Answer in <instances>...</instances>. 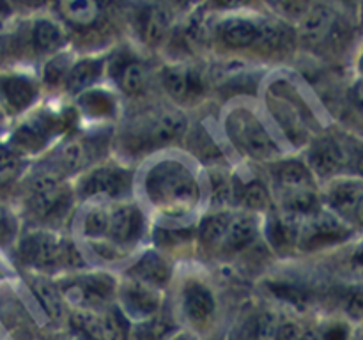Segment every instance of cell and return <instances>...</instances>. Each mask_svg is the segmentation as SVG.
Wrapping results in <instances>:
<instances>
[{
	"label": "cell",
	"mask_w": 363,
	"mask_h": 340,
	"mask_svg": "<svg viewBox=\"0 0 363 340\" xmlns=\"http://www.w3.org/2000/svg\"><path fill=\"white\" fill-rule=\"evenodd\" d=\"M106 78L113 89L126 98H142L151 87L152 71L149 62L131 50H123L108 57Z\"/></svg>",
	"instance_id": "obj_22"
},
{
	"label": "cell",
	"mask_w": 363,
	"mask_h": 340,
	"mask_svg": "<svg viewBox=\"0 0 363 340\" xmlns=\"http://www.w3.org/2000/svg\"><path fill=\"white\" fill-rule=\"evenodd\" d=\"M234 209L264 216L273 209V197L262 177H240L234 172Z\"/></svg>",
	"instance_id": "obj_31"
},
{
	"label": "cell",
	"mask_w": 363,
	"mask_h": 340,
	"mask_svg": "<svg viewBox=\"0 0 363 340\" xmlns=\"http://www.w3.org/2000/svg\"><path fill=\"white\" fill-rule=\"evenodd\" d=\"M112 140V130L106 128L96 131H77L53 145L35 166L73 181L92 165L108 158Z\"/></svg>",
	"instance_id": "obj_12"
},
{
	"label": "cell",
	"mask_w": 363,
	"mask_h": 340,
	"mask_svg": "<svg viewBox=\"0 0 363 340\" xmlns=\"http://www.w3.org/2000/svg\"><path fill=\"white\" fill-rule=\"evenodd\" d=\"M50 13L64 25L67 34L71 35V32L94 30V27H98L105 16V6L91 0H67V2L52 4Z\"/></svg>",
	"instance_id": "obj_29"
},
{
	"label": "cell",
	"mask_w": 363,
	"mask_h": 340,
	"mask_svg": "<svg viewBox=\"0 0 363 340\" xmlns=\"http://www.w3.org/2000/svg\"><path fill=\"white\" fill-rule=\"evenodd\" d=\"M357 236L358 230L321 208L301 222L296 251L298 254H318L330 248L342 246Z\"/></svg>",
	"instance_id": "obj_17"
},
{
	"label": "cell",
	"mask_w": 363,
	"mask_h": 340,
	"mask_svg": "<svg viewBox=\"0 0 363 340\" xmlns=\"http://www.w3.org/2000/svg\"><path fill=\"white\" fill-rule=\"evenodd\" d=\"M43 87L38 74L23 69L0 71V112L6 120H18L41 103Z\"/></svg>",
	"instance_id": "obj_19"
},
{
	"label": "cell",
	"mask_w": 363,
	"mask_h": 340,
	"mask_svg": "<svg viewBox=\"0 0 363 340\" xmlns=\"http://www.w3.org/2000/svg\"><path fill=\"white\" fill-rule=\"evenodd\" d=\"M110 53H92V55L74 57L69 71L64 80L62 92L69 99H74L82 92L101 85L103 78H106V66H108Z\"/></svg>",
	"instance_id": "obj_26"
},
{
	"label": "cell",
	"mask_w": 363,
	"mask_h": 340,
	"mask_svg": "<svg viewBox=\"0 0 363 340\" xmlns=\"http://www.w3.org/2000/svg\"><path fill=\"white\" fill-rule=\"evenodd\" d=\"M262 91L266 110L284 140L296 151L307 147L323 126L315 120L303 92L286 76H275Z\"/></svg>",
	"instance_id": "obj_10"
},
{
	"label": "cell",
	"mask_w": 363,
	"mask_h": 340,
	"mask_svg": "<svg viewBox=\"0 0 363 340\" xmlns=\"http://www.w3.org/2000/svg\"><path fill=\"white\" fill-rule=\"evenodd\" d=\"M280 310L275 307L259 308L248 315L240 329L241 340H275Z\"/></svg>",
	"instance_id": "obj_36"
},
{
	"label": "cell",
	"mask_w": 363,
	"mask_h": 340,
	"mask_svg": "<svg viewBox=\"0 0 363 340\" xmlns=\"http://www.w3.org/2000/svg\"><path fill=\"white\" fill-rule=\"evenodd\" d=\"M344 21L337 6L328 2H311L308 9L298 21L294 32L296 41L308 48L335 46L344 38Z\"/></svg>",
	"instance_id": "obj_21"
},
{
	"label": "cell",
	"mask_w": 363,
	"mask_h": 340,
	"mask_svg": "<svg viewBox=\"0 0 363 340\" xmlns=\"http://www.w3.org/2000/svg\"><path fill=\"white\" fill-rule=\"evenodd\" d=\"M28 287H30L32 296L35 298V301L46 314L48 321L57 326H64L67 314H69V307L64 301L55 278L43 275H30L28 276Z\"/></svg>",
	"instance_id": "obj_33"
},
{
	"label": "cell",
	"mask_w": 363,
	"mask_h": 340,
	"mask_svg": "<svg viewBox=\"0 0 363 340\" xmlns=\"http://www.w3.org/2000/svg\"><path fill=\"white\" fill-rule=\"evenodd\" d=\"M4 120H6V119H4V115H2V112H0V126H2V123H4Z\"/></svg>",
	"instance_id": "obj_49"
},
{
	"label": "cell",
	"mask_w": 363,
	"mask_h": 340,
	"mask_svg": "<svg viewBox=\"0 0 363 340\" xmlns=\"http://www.w3.org/2000/svg\"><path fill=\"white\" fill-rule=\"evenodd\" d=\"M28 162L16 154L13 149L0 142V190L21 183L27 174Z\"/></svg>",
	"instance_id": "obj_39"
},
{
	"label": "cell",
	"mask_w": 363,
	"mask_h": 340,
	"mask_svg": "<svg viewBox=\"0 0 363 340\" xmlns=\"http://www.w3.org/2000/svg\"><path fill=\"white\" fill-rule=\"evenodd\" d=\"M342 317L346 321H350L351 324L360 326L362 321V290L360 285H354L353 289H350V293L346 294L342 301Z\"/></svg>",
	"instance_id": "obj_44"
},
{
	"label": "cell",
	"mask_w": 363,
	"mask_h": 340,
	"mask_svg": "<svg viewBox=\"0 0 363 340\" xmlns=\"http://www.w3.org/2000/svg\"><path fill=\"white\" fill-rule=\"evenodd\" d=\"M301 329H303V324H301V321L298 319V315L280 310L275 340H298L300 339Z\"/></svg>",
	"instance_id": "obj_43"
},
{
	"label": "cell",
	"mask_w": 363,
	"mask_h": 340,
	"mask_svg": "<svg viewBox=\"0 0 363 340\" xmlns=\"http://www.w3.org/2000/svg\"><path fill=\"white\" fill-rule=\"evenodd\" d=\"M64 328H66L67 336L78 340H106L98 312L85 310V308H69Z\"/></svg>",
	"instance_id": "obj_37"
},
{
	"label": "cell",
	"mask_w": 363,
	"mask_h": 340,
	"mask_svg": "<svg viewBox=\"0 0 363 340\" xmlns=\"http://www.w3.org/2000/svg\"><path fill=\"white\" fill-rule=\"evenodd\" d=\"M135 198L160 222H191L206 205L204 174L188 154L174 149L158 152L135 174Z\"/></svg>",
	"instance_id": "obj_1"
},
{
	"label": "cell",
	"mask_w": 363,
	"mask_h": 340,
	"mask_svg": "<svg viewBox=\"0 0 363 340\" xmlns=\"http://www.w3.org/2000/svg\"><path fill=\"white\" fill-rule=\"evenodd\" d=\"M71 105L77 110L80 120L94 124H106L113 120L121 113V99L113 92V89L96 85L89 91L82 92L77 98L71 99Z\"/></svg>",
	"instance_id": "obj_27"
},
{
	"label": "cell",
	"mask_w": 363,
	"mask_h": 340,
	"mask_svg": "<svg viewBox=\"0 0 363 340\" xmlns=\"http://www.w3.org/2000/svg\"><path fill=\"white\" fill-rule=\"evenodd\" d=\"M116 305L131 324L147 321L167 305V293L144 285L140 282L119 275L116 290Z\"/></svg>",
	"instance_id": "obj_24"
},
{
	"label": "cell",
	"mask_w": 363,
	"mask_h": 340,
	"mask_svg": "<svg viewBox=\"0 0 363 340\" xmlns=\"http://www.w3.org/2000/svg\"><path fill=\"white\" fill-rule=\"evenodd\" d=\"M99 314V321H101L103 333H105L106 340H130L131 335V322L128 321L126 315L121 312L116 301L108 307L103 308Z\"/></svg>",
	"instance_id": "obj_40"
},
{
	"label": "cell",
	"mask_w": 363,
	"mask_h": 340,
	"mask_svg": "<svg viewBox=\"0 0 363 340\" xmlns=\"http://www.w3.org/2000/svg\"><path fill=\"white\" fill-rule=\"evenodd\" d=\"M234 209L204 211L195 223V248L204 255H216L225 236Z\"/></svg>",
	"instance_id": "obj_32"
},
{
	"label": "cell",
	"mask_w": 363,
	"mask_h": 340,
	"mask_svg": "<svg viewBox=\"0 0 363 340\" xmlns=\"http://www.w3.org/2000/svg\"><path fill=\"white\" fill-rule=\"evenodd\" d=\"M21 55L25 52H30L35 59H48L57 53L69 50V34L64 28V25L52 14H35L28 21L27 32L20 34Z\"/></svg>",
	"instance_id": "obj_23"
},
{
	"label": "cell",
	"mask_w": 363,
	"mask_h": 340,
	"mask_svg": "<svg viewBox=\"0 0 363 340\" xmlns=\"http://www.w3.org/2000/svg\"><path fill=\"white\" fill-rule=\"evenodd\" d=\"M264 290L282 307L279 310L289 312L294 315L305 314L314 301V298L303 285L289 282V280H268L264 283Z\"/></svg>",
	"instance_id": "obj_34"
},
{
	"label": "cell",
	"mask_w": 363,
	"mask_h": 340,
	"mask_svg": "<svg viewBox=\"0 0 363 340\" xmlns=\"http://www.w3.org/2000/svg\"><path fill=\"white\" fill-rule=\"evenodd\" d=\"M191 120L186 110L172 105H160L149 112L135 117L124 126L121 140V151L130 156H152L163 151H172L176 145L184 142Z\"/></svg>",
	"instance_id": "obj_7"
},
{
	"label": "cell",
	"mask_w": 363,
	"mask_h": 340,
	"mask_svg": "<svg viewBox=\"0 0 363 340\" xmlns=\"http://www.w3.org/2000/svg\"><path fill=\"white\" fill-rule=\"evenodd\" d=\"M13 248L20 264L30 275L55 278L92 266L74 237L48 227H25Z\"/></svg>",
	"instance_id": "obj_3"
},
{
	"label": "cell",
	"mask_w": 363,
	"mask_h": 340,
	"mask_svg": "<svg viewBox=\"0 0 363 340\" xmlns=\"http://www.w3.org/2000/svg\"><path fill=\"white\" fill-rule=\"evenodd\" d=\"M74 53L71 50H64V52L57 53V55L48 57L46 60H43L41 66V74H39V84H41L43 91H60L62 92L64 80H66V74L69 71L71 64L74 60Z\"/></svg>",
	"instance_id": "obj_38"
},
{
	"label": "cell",
	"mask_w": 363,
	"mask_h": 340,
	"mask_svg": "<svg viewBox=\"0 0 363 340\" xmlns=\"http://www.w3.org/2000/svg\"><path fill=\"white\" fill-rule=\"evenodd\" d=\"M21 188V215L28 227L60 230L78 204L71 181L39 166L25 174Z\"/></svg>",
	"instance_id": "obj_8"
},
{
	"label": "cell",
	"mask_w": 363,
	"mask_h": 340,
	"mask_svg": "<svg viewBox=\"0 0 363 340\" xmlns=\"http://www.w3.org/2000/svg\"><path fill=\"white\" fill-rule=\"evenodd\" d=\"M14 18H16V7L9 2H0V34L13 30Z\"/></svg>",
	"instance_id": "obj_46"
},
{
	"label": "cell",
	"mask_w": 363,
	"mask_h": 340,
	"mask_svg": "<svg viewBox=\"0 0 363 340\" xmlns=\"http://www.w3.org/2000/svg\"><path fill=\"white\" fill-rule=\"evenodd\" d=\"M321 204L360 232L363 216V183L360 174H346L321 184Z\"/></svg>",
	"instance_id": "obj_20"
},
{
	"label": "cell",
	"mask_w": 363,
	"mask_h": 340,
	"mask_svg": "<svg viewBox=\"0 0 363 340\" xmlns=\"http://www.w3.org/2000/svg\"><path fill=\"white\" fill-rule=\"evenodd\" d=\"M57 287L69 308L101 312L116 301L119 275L106 268H87L55 276Z\"/></svg>",
	"instance_id": "obj_15"
},
{
	"label": "cell",
	"mask_w": 363,
	"mask_h": 340,
	"mask_svg": "<svg viewBox=\"0 0 363 340\" xmlns=\"http://www.w3.org/2000/svg\"><path fill=\"white\" fill-rule=\"evenodd\" d=\"M130 27L133 38L147 52L163 50L176 27V13L169 4L147 2L131 6Z\"/></svg>",
	"instance_id": "obj_18"
},
{
	"label": "cell",
	"mask_w": 363,
	"mask_h": 340,
	"mask_svg": "<svg viewBox=\"0 0 363 340\" xmlns=\"http://www.w3.org/2000/svg\"><path fill=\"white\" fill-rule=\"evenodd\" d=\"M137 169L119 158H106L96 163L71 181L78 204L116 202L135 198Z\"/></svg>",
	"instance_id": "obj_14"
},
{
	"label": "cell",
	"mask_w": 363,
	"mask_h": 340,
	"mask_svg": "<svg viewBox=\"0 0 363 340\" xmlns=\"http://www.w3.org/2000/svg\"><path fill=\"white\" fill-rule=\"evenodd\" d=\"M209 39L229 57H245L248 53L284 55L296 42L293 25L261 13H222L209 23Z\"/></svg>",
	"instance_id": "obj_2"
},
{
	"label": "cell",
	"mask_w": 363,
	"mask_h": 340,
	"mask_svg": "<svg viewBox=\"0 0 363 340\" xmlns=\"http://www.w3.org/2000/svg\"><path fill=\"white\" fill-rule=\"evenodd\" d=\"M158 80L172 105L183 110L199 105L211 89L206 69L184 60L163 64L158 71Z\"/></svg>",
	"instance_id": "obj_16"
},
{
	"label": "cell",
	"mask_w": 363,
	"mask_h": 340,
	"mask_svg": "<svg viewBox=\"0 0 363 340\" xmlns=\"http://www.w3.org/2000/svg\"><path fill=\"white\" fill-rule=\"evenodd\" d=\"M67 340H78V339H73V336H67Z\"/></svg>",
	"instance_id": "obj_50"
},
{
	"label": "cell",
	"mask_w": 363,
	"mask_h": 340,
	"mask_svg": "<svg viewBox=\"0 0 363 340\" xmlns=\"http://www.w3.org/2000/svg\"><path fill=\"white\" fill-rule=\"evenodd\" d=\"M268 169L273 208L294 218L305 220L323 208L321 184L301 156H284L264 165Z\"/></svg>",
	"instance_id": "obj_9"
},
{
	"label": "cell",
	"mask_w": 363,
	"mask_h": 340,
	"mask_svg": "<svg viewBox=\"0 0 363 340\" xmlns=\"http://www.w3.org/2000/svg\"><path fill=\"white\" fill-rule=\"evenodd\" d=\"M303 220L294 218L273 208L262 216V236L275 254L291 255L296 251L298 232Z\"/></svg>",
	"instance_id": "obj_30"
},
{
	"label": "cell",
	"mask_w": 363,
	"mask_h": 340,
	"mask_svg": "<svg viewBox=\"0 0 363 340\" xmlns=\"http://www.w3.org/2000/svg\"><path fill=\"white\" fill-rule=\"evenodd\" d=\"M121 275L126 278L140 282L144 285L158 289L162 293H167L170 285L174 283V266L167 255L156 250L155 246L140 250L130 262L126 268L121 271Z\"/></svg>",
	"instance_id": "obj_25"
},
{
	"label": "cell",
	"mask_w": 363,
	"mask_h": 340,
	"mask_svg": "<svg viewBox=\"0 0 363 340\" xmlns=\"http://www.w3.org/2000/svg\"><path fill=\"white\" fill-rule=\"evenodd\" d=\"M218 310V296L206 276L195 271L181 275L176 283L174 312L184 329L201 340L216 326Z\"/></svg>",
	"instance_id": "obj_13"
},
{
	"label": "cell",
	"mask_w": 363,
	"mask_h": 340,
	"mask_svg": "<svg viewBox=\"0 0 363 340\" xmlns=\"http://www.w3.org/2000/svg\"><path fill=\"white\" fill-rule=\"evenodd\" d=\"M167 340H199V339L194 335V333H190L188 329L183 328V329H179L177 333H174L172 336H169Z\"/></svg>",
	"instance_id": "obj_48"
},
{
	"label": "cell",
	"mask_w": 363,
	"mask_h": 340,
	"mask_svg": "<svg viewBox=\"0 0 363 340\" xmlns=\"http://www.w3.org/2000/svg\"><path fill=\"white\" fill-rule=\"evenodd\" d=\"M13 57H23L20 48V39L16 32H6L0 34V71L7 69Z\"/></svg>",
	"instance_id": "obj_45"
},
{
	"label": "cell",
	"mask_w": 363,
	"mask_h": 340,
	"mask_svg": "<svg viewBox=\"0 0 363 340\" xmlns=\"http://www.w3.org/2000/svg\"><path fill=\"white\" fill-rule=\"evenodd\" d=\"M80 117L71 105H38L16 120L4 144L25 162L43 158L64 137L80 131Z\"/></svg>",
	"instance_id": "obj_4"
},
{
	"label": "cell",
	"mask_w": 363,
	"mask_h": 340,
	"mask_svg": "<svg viewBox=\"0 0 363 340\" xmlns=\"http://www.w3.org/2000/svg\"><path fill=\"white\" fill-rule=\"evenodd\" d=\"M223 137L240 158L259 165H268L287 154L286 147L279 142L264 113L252 103L234 99L220 117Z\"/></svg>",
	"instance_id": "obj_5"
},
{
	"label": "cell",
	"mask_w": 363,
	"mask_h": 340,
	"mask_svg": "<svg viewBox=\"0 0 363 340\" xmlns=\"http://www.w3.org/2000/svg\"><path fill=\"white\" fill-rule=\"evenodd\" d=\"M321 340H353L354 332L360 326L351 324L344 317H330L315 324Z\"/></svg>",
	"instance_id": "obj_41"
},
{
	"label": "cell",
	"mask_w": 363,
	"mask_h": 340,
	"mask_svg": "<svg viewBox=\"0 0 363 340\" xmlns=\"http://www.w3.org/2000/svg\"><path fill=\"white\" fill-rule=\"evenodd\" d=\"M20 232V216L7 205H0V248L14 246Z\"/></svg>",
	"instance_id": "obj_42"
},
{
	"label": "cell",
	"mask_w": 363,
	"mask_h": 340,
	"mask_svg": "<svg viewBox=\"0 0 363 340\" xmlns=\"http://www.w3.org/2000/svg\"><path fill=\"white\" fill-rule=\"evenodd\" d=\"M108 220L103 241L82 248L103 266L128 264L140 251L149 234V215L137 198L106 202Z\"/></svg>",
	"instance_id": "obj_6"
},
{
	"label": "cell",
	"mask_w": 363,
	"mask_h": 340,
	"mask_svg": "<svg viewBox=\"0 0 363 340\" xmlns=\"http://www.w3.org/2000/svg\"><path fill=\"white\" fill-rule=\"evenodd\" d=\"M360 140L340 128H323L303 149V162L319 184L346 174H360Z\"/></svg>",
	"instance_id": "obj_11"
},
{
	"label": "cell",
	"mask_w": 363,
	"mask_h": 340,
	"mask_svg": "<svg viewBox=\"0 0 363 340\" xmlns=\"http://www.w3.org/2000/svg\"><path fill=\"white\" fill-rule=\"evenodd\" d=\"M298 340H321V336H319V332L318 328H315V324H308V326H303V329H301L300 333V339Z\"/></svg>",
	"instance_id": "obj_47"
},
{
	"label": "cell",
	"mask_w": 363,
	"mask_h": 340,
	"mask_svg": "<svg viewBox=\"0 0 363 340\" xmlns=\"http://www.w3.org/2000/svg\"><path fill=\"white\" fill-rule=\"evenodd\" d=\"M261 236L262 216L234 209L233 218H230L229 225H227L225 236H223L216 257H234V255H240L241 251L248 250Z\"/></svg>",
	"instance_id": "obj_28"
},
{
	"label": "cell",
	"mask_w": 363,
	"mask_h": 340,
	"mask_svg": "<svg viewBox=\"0 0 363 340\" xmlns=\"http://www.w3.org/2000/svg\"><path fill=\"white\" fill-rule=\"evenodd\" d=\"M179 329H183V326L174 312V307L167 303L151 319L131 324L130 340H167Z\"/></svg>",
	"instance_id": "obj_35"
}]
</instances>
